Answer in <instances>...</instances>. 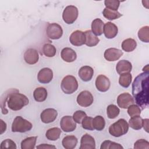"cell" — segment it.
Here are the masks:
<instances>
[{
  "instance_id": "2e32d148",
  "label": "cell",
  "mask_w": 149,
  "mask_h": 149,
  "mask_svg": "<svg viewBox=\"0 0 149 149\" xmlns=\"http://www.w3.org/2000/svg\"><path fill=\"white\" fill-rule=\"evenodd\" d=\"M118 27L114 23L108 22L104 24L103 33L107 38L112 39L115 38L118 34Z\"/></svg>"
},
{
  "instance_id": "ab89813d",
  "label": "cell",
  "mask_w": 149,
  "mask_h": 149,
  "mask_svg": "<svg viewBox=\"0 0 149 149\" xmlns=\"http://www.w3.org/2000/svg\"><path fill=\"white\" fill-rule=\"evenodd\" d=\"M86 116H87V114L85 112L81 110H79L74 112V113L73 114L72 118L76 123L80 124L81 123L83 119Z\"/></svg>"
},
{
  "instance_id": "30bf717a",
  "label": "cell",
  "mask_w": 149,
  "mask_h": 149,
  "mask_svg": "<svg viewBox=\"0 0 149 149\" xmlns=\"http://www.w3.org/2000/svg\"><path fill=\"white\" fill-rule=\"evenodd\" d=\"M61 129L65 132H71L76 128V123L71 116H64L60 121Z\"/></svg>"
},
{
  "instance_id": "4dcf8cb0",
  "label": "cell",
  "mask_w": 149,
  "mask_h": 149,
  "mask_svg": "<svg viewBox=\"0 0 149 149\" xmlns=\"http://www.w3.org/2000/svg\"><path fill=\"white\" fill-rule=\"evenodd\" d=\"M93 126L94 129L97 131L102 130L105 126L104 118L100 115L96 116L93 119Z\"/></svg>"
},
{
  "instance_id": "83f0119b",
  "label": "cell",
  "mask_w": 149,
  "mask_h": 149,
  "mask_svg": "<svg viewBox=\"0 0 149 149\" xmlns=\"http://www.w3.org/2000/svg\"><path fill=\"white\" fill-rule=\"evenodd\" d=\"M37 136L29 137L22 141L20 147L22 149H33L35 148Z\"/></svg>"
},
{
  "instance_id": "60d3db41",
  "label": "cell",
  "mask_w": 149,
  "mask_h": 149,
  "mask_svg": "<svg viewBox=\"0 0 149 149\" xmlns=\"http://www.w3.org/2000/svg\"><path fill=\"white\" fill-rule=\"evenodd\" d=\"M149 148V143L145 139L137 140L134 144V148L135 149H148Z\"/></svg>"
},
{
  "instance_id": "ac0fdd59",
  "label": "cell",
  "mask_w": 149,
  "mask_h": 149,
  "mask_svg": "<svg viewBox=\"0 0 149 149\" xmlns=\"http://www.w3.org/2000/svg\"><path fill=\"white\" fill-rule=\"evenodd\" d=\"M80 149H94L95 148V141L93 137L86 133L84 134L80 140Z\"/></svg>"
},
{
  "instance_id": "277c9868",
  "label": "cell",
  "mask_w": 149,
  "mask_h": 149,
  "mask_svg": "<svg viewBox=\"0 0 149 149\" xmlns=\"http://www.w3.org/2000/svg\"><path fill=\"white\" fill-rule=\"evenodd\" d=\"M61 87L64 93L71 94L77 90L78 82L75 77L72 75H68L63 78L61 81Z\"/></svg>"
},
{
  "instance_id": "b9f144b4",
  "label": "cell",
  "mask_w": 149,
  "mask_h": 149,
  "mask_svg": "<svg viewBox=\"0 0 149 149\" xmlns=\"http://www.w3.org/2000/svg\"><path fill=\"white\" fill-rule=\"evenodd\" d=\"M12 148L16 149V143L11 139H6L2 141L1 144V148Z\"/></svg>"
},
{
  "instance_id": "7bdbcfd3",
  "label": "cell",
  "mask_w": 149,
  "mask_h": 149,
  "mask_svg": "<svg viewBox=\"0 0 149 149\" xmlns=\"http://www.w3.org/2000/svg\"><path fill=\"white\" fill-rule=\"evenodd\" d=\"M37 148H56V147L48 144H41L36 147Z\"/></svg>"
},
{
  "instance_id": "d4e9b609",
  "label": "cell",
  "mask_w": 149,
  "mask_h": 149,
  "mask_svg": "<svg viewBox=\"0 0 149 149\" xmlns=\"http://www.w3.org/2000/svg\"><path fill=\"white\" fill-rule=\"evenodd\" d=\"M47 91L42 87L36 88L33 92V97L37 102H43L47 97Z\"/></svg>"
},
{
  "instance_id": "8d00e7d4",
  "label": "cell",
  "mask_w": 149,
  "mask_h": 149,
  "mask_svg": "<svg viewBox=\"0 0 149 149\" xmlns=\"http://www.w3.org/2000/svg\"><path fill=\"white\" fill-rule=\"evenodd\" d=\"M104 4L106 8L117 11L120 5V1L118 0H105Z\"/></svg>"
},
{
  "instance_id": "1f68e13d",
  "label": "cell",
  "mask_w": 149,
  "mask_h": 149,
  "mask_svg": "<svg viewBox=\"0 0 149 149\" xmlns=\"http://www.w3.org/2000/svg\"><path fill=\"white\" fill-rule=\"evenodd\" d=\"M42 50L43 54L45 56L48 58H51L54 56L56 52V49L55 47L49 43L45 44L42 47Z\"/></svg>"
},
{
  "instance_id": "5bb4252c",
  "label": "cell",
  "mask_w": 149,
  "mask_h": 149,
  "mask_svg": "<svg viewBox=\"0 0 149 149\" xmlns=\"http://www.w3.org/2000/svg\"><path fill=\"white\" fill-rule=\"evenodd\" d=\"M123 54V52L119 49L110 48L107 49L104 54V58L109 62H113L118 60Z\"/></svg>"
},
{
  "instance_id": "ffe728a7",
  "label": "cell",
  "mask_w": 149,
  "mask_h": 149,
  "mask_svg": "<svg viewBox=\"0 0 149 149\" xmlns=\"http://www.w3.org/2000/svg\"><path fill=\"white\" fill-rule=\"evenodd\" d=\"M61 56L65 62L70 63L74 62L76 59L77 54L73 49L66 47L62 49Z\"/></svg>"
},
{
  "instance_id": "8992f818",
  "label": "cell",
  "mask_w": 149,
  "mask_h": 149,
  "mask_svg": "<svg viewBox=\"0 0 149 149\" xmlns=\"http://www.w3.org/2000/svg\"><path fill=\"white\" fill-rule=\"evenodd\" d=\"M79 15L77 8L73 5L67 6L63 10L62 19L68 24H73L77 19Z\"/></svg>"
},
{
  "instance_id": "cb8c5ba5",
  "label": "cell",
  "mask_w": 149,
  "mask_h": 149,
  "mask_svg": "<svg viewBox=\"0 0 149 149\" xmlns=\"http://www.w3.org/2000/svg\"><path fill=\"white\" fill-rule=\"evenodd\" d=\"M77 139L73 135L65 136L62 141V144L65 149H73L77 144Z\"/></svg>"
},
{
  "instance_id": "f6af8a7d",
  "label": "cell",
  "mask_w": 149,
  "mask_h": 149,
  "mask_svg": "<svg viewBox=\"0 0 149 149\" xmlns=\"http://www.w3.org/2000/svg\"><path fill=\"white\" fill-rule=\"evenodd\" d=\"M1 121V134H2L4 132H5L6 129V124L5 122H4L2 119L0 120Z\"/></svg>"
},
{
  "instance_id": "7a4b0ae2",
  "label": "cell",
  "mask_w": 149,
  "mask_h": 149,
  "mask_svg": "<svg viewBox=\"0 0 149 149\" xmlns=\"http://www.w3.org/2000/svg\"><path fill=\"white\" fill-rule=\"evenodd\" d=\"M29 103V98L24 94L19 93L17 89L11 88L7 90L1 97V111L2 114L6 115L8 113V107L12 111H19L26 106Z\"/></svg>"
},
{
  "instance_id": "74e56055",
  "label": "cell",
  "mask_w": 149,
  "mask_h": 149,
  "mask_svg": "<svg viewBox=\"0 0 149 149\" xmlns=\"http://www.w3.org/2000/svg\"><path fill=\"white\" fill-rule=\"evenodd\" d=\"M141 109L137 105L132 104L127 108V113L130 117L134 116H140Z\"/></svg>"
},
{
  "instance_id": "e0dca14e",
  "label": "cell",
  "mask_w": 149,
  "mask_h": 149,
  "mask_svg": "<svg viewBox=\"0 0 149 149\" xmlns=\"http://www.w3.org/2000/svg\"><path fill=\"white\" fill-rule=\"evenodd\" d=\"M24 59L29 65L36 64L39 59V55L37 51L34 48L27 49L24 52Z\"/></svg>"
},
{
  "instance_id": "7c38bea8",
  "label": "cell",
  "mask_w": 149,
  "mask_h": 149,
  "mask_svg": "<svg viewBox=\"0 0 149 149\" xmlns=\"http://www.w3.org/2000/svg\"><path fill=\"white\" fill-rule=\"evenodd\" d=\"M58 112L54 108H47L44 109L40 114L41 121L44 123H49L53 122L56 118Z\"/></svg>"
},
{
  "instance_id": "603a6c76",
  "label": "cell",
  "mask_w": 149,
  "mask_h": 149,
  "mask_svg": "<svg viewBox=\"0 0 149 149\" xmlns=\"http://www.w3.org/2000/svg\"><path fill=\"white\" fill-rule=\"evenodd\" d=\"M104 23L99 18L95 19L91 23V31L96 36H100L103 33Z\"/></svg>"
},
{
  "instance_id": "8fae6325",
  "label": "cell",
  "mask_w": 149,
  "mask_h": 149,
  "mask_svg": "<svg viewBox=\"0 0 149 149\" xmlns=\"http://www.w3.org/2000/svg\"><path fill=\"white\" fill-rule=\"evenodd\" d=\"M95 87L100 92L107 91L111 85L109 79L104 74L98 75L95 80Z\"/></svg>"
},
{
  "instance_id": "9a60e30c",
  "label": "cell",
  "mask_w": 149,
  "mask_h": 149,
  "mask_svg": "<svg viewBox=\"0 0 149 149\" xmlns=\"http://www.w3.org/2000/svg\"><path fill=\"white\" fill-rule=\"evenodd\" d=\"M53 78V72L48 68L41 69L38 73V81L42 84L49 83Z\"/></svg>"
},
{
  "instance_id": "7402d4cb",
  "label": "cell",
  "mask_w": 149,
  "mask_h": 149,
  "mask_svg": "<svg viewBox=\"0 0 149 149\" xmlns=\"http://www.w3.org/2000/svg\"><path fill=\"white\" fill-rule=\"evenodd\" d=\"M85 34V44L90 47H94L97 45L99 42L100 39L93 34V33L90 30H88L85 31L84 32Z\"/></svg>"
},
{
  "instance_id": "bcb514c9",
  "label": "cell",
  "mask_w": 149,
  "mask_h": 149,
  "mask_svg": "<svg viewBox=\"0 0 149 149\" xmlns=\"http://www.w3.org/2000/svg\"><path fill=\"white\" fill-rule=\"evenodd\" d=\"M148 70H149V69H148V65H147L143 69V70L144 72H148Z\"/></svg>"
},
{
  "instance_id": "4316f807",
  "label": "cell",
  "mask_w": 149,
  "mask_h": 149,
  "mask_svg": "<svg viewBox=\"0 0 149 149\" xmlns=\"http://www.w3.org/2000/svg\"><path fill=\"white\" fill-rule=\"evenodd\" d=\"M61 134V130L58 127H52L49 129L45 133V137L49 140L56 141L59 137Z\"/></svg>"
},
{
  "instance_id": "52a82bcc",
  "label": "cell",
  "mask_w": 149,
  "mask_h": 149,
  "mask_svg": "<svg viewBox=\"0 0 149 149\" xmlns=\"http://www.w3.org/2000/svg\"><path fill=\"white\" fill-rule=\"evenodd\" d=\"M46 34L47 37L51 40H58L63 34V30L62 27L56 23H50L46 29Z\"/></svg>"
},
{
  "instance_id": "4fadbf2b",
  "label": "cell",
  "mask_w": 149,
  "mask_h": 149,
  "mask_svg": "<svg viewBox=\"0 0 149 149\" xmlns=\"http://www.w3.org/2000/svg\"><path fill=\"white\" fill-rule=\"evenodd\" d=\"M85 40L84 33L80 30H76L73 31L69 37L70 43L76 47H79L85 44Z\"/></svg>"
},
{
  "instance_id": "f1b7e54d",
  "label": "cell",
  "mask_w": 149,
  "mask_h": 149,
  "mask_svg": "<svg viewBox=\"0 0 149 149\" xmlns=\"http://www.w3.org/2000/svg\"><path fill=\"white\" fill-rule=\"evenodd\" d=\"M129 126L134 130H140L143 127V119L140 116L131 117L129 120Z\"/></svg>"
},
{
  "instance_id": "ee69618b",
  "label": "cell",
  "mask_w": 149,
  "mask_h": 149,
  "mask_svg": "<svg viewBox=\"0 0 149 149\" xmlns=\"http://www.w3.org/2000/svg\"><path fill=\"white\" fill-rule=\"evenodd\" d=\"M148 119H143V127L147 133H148Z\"/></svg>"
},
{
  "instance_id": "5b68a950",
  "label": "cell",
  "mask_w": 149,
  "mask_h": 149,
  "mask_svg": "<svg viewBox=\"0 0 149 149\" xmlns=\"http://www.w3.org/2000/svg\"><path fill=\"white\" fill-rule=\"evenodd\" d=\"M33 125L31 122L20 116H17L13 121L11 130L12 132L24 133L30 131Z\"/></svg>"
},
{
  "instance_id": "6da1fadb",
  "label": "cell",
  "mask_w": 149,
  "mask_h": 149,
  "mask_svg": "<svg viewBox=\"0 0 149 149\" xmlns=\"http://www.w3.org/2000/svg\"><path fill=\"white\" fill-rule=\"evenodd\" d=\"M148 76L149 72H143L135 78L132 83V95L134 102L142 109L148 107Z\"/></svg>"
},
{
  "instance_id": "e575fe53",
  "label": "cell",
  "mask_w": 149,
  "mask_h": 149,
  "mask_svg": "<svg viewBox=\"0 0 149 149\" xmlns=\"http://www.w3.org/2000/svg\"><path fill=\"white\" fill-rule=\"evenodd\" d=\"M120 113L119 108L115 105L110 104L107 107V114L108 118L113 119L116 118Z\"/></svg>"
},
{
  "instance_id": "9c48e42d",
  "label": "cell",
  "mask_w": 149,
  "mask_h": 149,
  "mask_svg": "<svg viewBox=\"0 0 149 149\" xmlns=\"http://www.w3.org/2000/svg\"><path fill=\"white\" fill-rule=\"evenodd\" d=\"M134 100L132 95L128 93H123L119 94L117 98V104L119 107L126 109L130 105L134 104Z\"/></svg>"
},
{
  "instance_id": "3957f363",
  "label": "cell",
  "mask_w": 149,
  "mask_h": 149,
  "mask_svg": "<svg viewBox=\"0 0 149 149\" xmlns=\"http://www.w3.org/2000/svg\"><path fill=\"white\" fill-rule=\"evenodd\" d=\"M129 124L124 119H119L109 127V133L115 137H120L126 134L129 130Z\"/></svg>"
},
{
  "instance_id": "d6a6232c",
  "label": "cell",
  "mask_w": 149,
  "mask_h": 149,
  "mask_svg": "<svg viewBox=\"0 0 149 149\" xmlns=\"http://www.w3.org/2000/svg\"><path fill=\"white\" fill-rule=\"evenodd\" d=\"M132 76L130 73H123L120 75L119 78V84L124 88H127L131 84Z\"/></svg>"
},
{
  "instance_id": "ba28073f",
  "label": "cell",
  "mask_w": 149,
  "mask_h": 149,
  "mask_svg": "<svg viewBox=\"0 0 149 149\" xmlns=\"http://www.w3.org/2000/svg\"><path fill=\"white\" fill-rule=\"evenodd\" d=\"M77 104L83 107H88L90 106L94 101L92 94L87 91L84 90L80 92L77 97Z\"/></svg>"
},
{
  "instance_id": "484cf974",
  "label": "cell",
  "mask_w": 149,
  "mask_h": 149,
  "mask_svg": "<svg viewBox=\"0 0 149 149\" xmlns=\"http://www.w3.org/2000/svg\"><path fill=\"white\" fill-rule=\"evenodd\" d=\"M137 47V42L135 40L129 38L123 41L122 43V49L126 52H130L134 51Z\"/></svg>"
},
{
  "instance_id": "d6986e66",
  "label": "cell",
  "mask_w": 149,
  "mask_h": 149,
  "mask_svg": "<svg viewBox=\"0 0 149 149\" xmlns=\"http://www.w3.org/2000/svg\"><path fill=\"white\" fill-rule=\"evenodd\" d=\"M94 74L93 69L89 66H84L80 68L78 72V75L80 79L85 82L89 81L92 79Z\"/></svg>"
},
{
  "instance_id": "836d02e7",
  "label": "cell",
  "mask_w": 149,
  "mask_h": 149,
  "mask_svg": "<svg viewBox=\"0 0 149 149\" xmlns=\"http://www.w3.org/2000/svg\"><path fill=\"white\" fill-rule=\"evenodd\" d=\"M138 37L142 42L147 43L149 42V27L148 26L142 27L139 30Z\"/></svg>"
},
{
  "instance_id": "d590c367",
  "label": "cell",
  "mask_w": 149,
  "mask_h": 149,
  "mask_svg": "<svg viewBox=\"0 0 149 149\" xmlns=\"http://www.w3.org/2000/svg\"><path fill=\"white\" fill-rule=\"evenodd\" d=\"M101 149H123V147L119 143L110 140L103 141L100 147Z\"/></svg>"
},
{
  "instance_id": "44dd1931",
  "label": "cell",
  "mask_w": 149,
  "mask_h": 149,
  "mask_svg": "<svg viewBox=\"0 0 149 149\" xmlns=\"http://www.w3.org/2000/svg\"><path fill=\"white\" fill-rule=\"evenodd\" d=\"M132 69V65L129 61H119L116 66V70L119 74L130 73Z\"/></svg>"
},
{
  "instance_id": "f546056e",
  "label": "cell",
  "mask_w": 149,
  "mask_h": 149,
  "mask_svg": "<svg viewBox=\"0 0 149 149\" xmlns=\"http://www.w3.org/2000/svg\"><path fill=\"white\" fill-rule=\"evenodd\" d=\"M103 16L109 20H113L117 19L123 16L122 14L120 13L118 10H113L108 8H104L102 11Z\"/></svg>"
},
{
  "instance_id": "f35d334b",
  "label": "cell",
  "mask_w": 149,
  "mask_h": 149,
  "mask_svg": "<svg viewBox=\"0 0 149 149\" xmlns=\"http://www.w3.org/2000/svg\"><path fill=\"white\" fill-rule=\"evenodd\" d=\"M93 118L90 116H86L81 122L82 127L86 130H94L93 126Z\"/></svg>"
}]
</instances>
